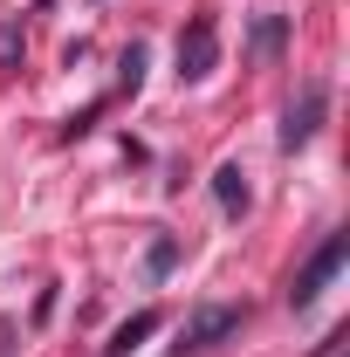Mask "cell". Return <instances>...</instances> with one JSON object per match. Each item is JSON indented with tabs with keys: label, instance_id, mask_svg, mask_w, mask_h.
I'll list each match as a JSON object with an SVG mask.
<instances>
[{
	"label": "cell",
	"instance_id": "cell-10",
	"mask_svg": "<svg viewBox=\"0 0 350 357\" xmlns=\"http://www.w3.org/2000/svg\"><path fill=\"white\" fill-rule=\"evenodd\" d=\"M117 69H124V89H137V83H144V48H124V62H117Z\"/></svg>",
	"mask_w": 350,
	"mask_h": 357
},
{
	"label": "cell",
	"instance_id": "cell-5",
	"mask_svg": "<svg viewBox=\"0 0 350 357\" xmlns=\"http://www.w3.org/2000/svg\"><path fill=\"white\" fill-rule=\"evenodd\" d=\"M213 192H220L227 213H248V172H241V165H220V172H213Z\"/></svg>",
	"mask_w": 350,
	"mask_h": 357
},
{
	"label": "cell",
	"instance_id": "cell-7",
	"mask_svg": "<svg viewBox=\"0 0 350 357\" xmlns=\"http://www.w3.org/2000/svg\"><path fill=\"white\" fill-rule=\"evenodd\" d=\"M282 35H289V21H282V14H261V28H254V55H275Z\"/></svg>",
	"mask_w": 350,
	"mask_h": 357
},
{
	"label": "cell",
	"instance_id": "cell-11",
	"mask_svg": "<svg viewBox=\"0 0 350 357\" xmlns=\"http://www.w3.org/2000/svg\"><path fill=\"white\" fill-rule=\"evenodd\" d=\"M0 357H14V316H0Z\"/></svg>",
	"mask_w": 350,
	"mask_h": 357
},
{
	"label": "cell",
	"instance_id": "cell-2",
	"mask_svg": "<svg viewBox=\"0 0 350 357\" xmlns=\"http://www.w3.org/2000/svg\"><path fill=\"white\" fill-rule=\"evenodd\" d=\"M213 62H220V21H213V14H192L185 35H178V83L213 76Z\"/></svg>",
	"mask_w": 350,
	"mask_h": 357
},
{
	"label": "cell",
	"instance_id": "cell-3",
	"mask_svg": "<svg viewBox=\"0 0 350 357\" xmlns=\"http://www.w3.org/2000/svg\"><path fill=\"white\" fill-rule=\"evenodd\" d=\"M241 323H248L241 303H199V310L185 316V351H213V344H227Z\"/></svg>",
	"mask_w": 350,
	"mask_h": 357
},
{
	"label": "cell",
	"instance_id": "cell-6",
	"mask_svg": "<svg viewBox=\"0 0 350 357\" xmlns=\"http://www.w3.org/2000/svg\"><path fill=\"white\" fill-rule=\"evenodd\" d=\"M151 330H158V310H137L131 323H117V337H110V351H103V357H124L131 344H144Z\"/></svg>",
	"mask_w": 350,
	"mask_h": 357
},
{
	"label": "cell",
	"instance_id": "cell-4",
	"mask_svg": "<svg viewBox=\"0 0 350 357\" xmlns=\"http://www.w3.org/2000/svg\"><path fill=\"white\" fill-rule=\"evenodd\" d=\"M323 110H330V89H323V83H303V96L282 110V151H303L309 137H316V124H323Z\"/></svg>",
	"mask_w": 350,
	"mask_h": 357
},
{
	"label": "cell",
	"instance_id": "cell-8",
	"mask_svg": "<svg viewBox=\"0 0 350 357\" xmlns=\"http://www.w3.org/2000/svg\"><path fill=\"white\" fill-rule=\"evenodd\" d=\"M14 62H21V21L0 14V69H14Z\"/></svg>",
	"mask_w": 350,
	"mask_h": 357
},
{
	"label": "cell",
	"instance_id": "cell-12",
	"mask_svg": "<svg viewBox=\"0 0 350 357\" xmlns=\"http://www.w3.org/2000/svg\"><path fill=\"white\" fill-rule=\"evenodd\" d=\"M178 357H185V351H178Z\"/></svg>",
	"mask_w": 350,
	"mask_h": 357
},
{
	"label": "cell",
	"instance_id": "cell-9",
	"mask_svg": "<svg viewBox=\"0 0 350 357\" xmlns=\"http://www.w3.org/2000/svg\"><path fill=\"white\" fill-rule=\"evenodd\" d=\"M172 261H178V241H172V234H158V241H151V275H165Z\"/></svg>",
	"mask_w": 350,
	"mask_h": 357
},
{
	"label": "cell",
	"instance_id": "cell-1",
	"mask_svg": "<svg viewBox=\"0 0 350 357\" xmlns=\"http://www.w3.org/2000/svg\"><path fill=\"white\" fill-rule=\"evenodd\" d=\"M344 261H350V234H330V241H323V248L303 261V275L289 282V303H296V310H309V303H316V296H323V289L344 275Z\"/></svg>",
	"mask_w": 350,
	"mask_h": 357
}]
</instances>
